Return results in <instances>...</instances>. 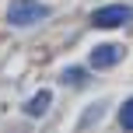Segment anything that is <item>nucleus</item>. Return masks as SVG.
<instances>
[{"label":"nucleus","mask_w":133,"mask_h":133,"mask_svg":"<svg viewBox=\"0 0 133 133\" xmlns=\"http://www.w3.org/2000/svg\"><path fill=\"white\" fill-rule=\"evenodd\" d=\"M42 18H49V7L39 0H11V7H7V25L14 28H28Z\"/></svg>","instance_id":"1"},{"label":"nucleus","mask_w":133,"mask_h":133,"mask_svg":"<svg viewBox=\"0 0 133 133\" xmlns=\"http://www.w3.org/2000/svg\"><path fill=\"white\" fill-rule=\"evenodd\" d=\"M130 21H133V7H126V4H109L91 14V28H123Z\"/></svg>","instance_id":"2"},{"label":"nucleus","mask_w":133,"mask_h":133,"mask_svg":"<svg viewBox=\"0 0 133 133\" xmlns=\"http://www.w3.org/2000/svg\"><path fill=\"white\" fill-rule=\"evenodd\" d=\"M123 60V46H112V42H105V46H95L91 56H88V63H91V70H109V66H116Z\"/></svg>","instance_id":"3"},{"label":"nucleus","mask_w":133,"mask_h":133,"mask_svg":"<svg viewBox=\"0 0 133 133\" xmlns=\"http://www.w3.org/2000/svg\"><path fill=\"white\" fill-rule=\"evenodd\" d=\"M49 102H53V91H39L35 98H28V102H25V112H28V116H46Z\"/></svg>","instance_id":"4"},{"label":"nucleus","mask_w":133,"mask_h":133,"mask_svg":"<svg viewBox=\"0 0 133 133\" xmlns=\"http://www.w3.org/2000/svg\"><path fill=\"white\" fill-rule=\"evenodd\" d=\"M119 126L133 133V98H126V102H123V109H119Z\"/></svg>","instance_id":"5"},{"label":"nucleus","mask_w":133,"mask_h":133,"mask_svg":"<svg viewBox=\"0 0 133 133\" xmlns=\"http://www.w3.org/2000/svg\"><path fill=\"white\" fill-rule=\"evenodd\" d=\"M81 77H84L81 66H66V70H63V81H70V84H81Z\"/></svg>","instance_id":"6"}]
</instances>
